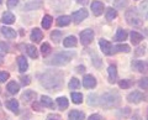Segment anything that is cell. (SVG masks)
I'll use <instances>...</instances> for the list:
<instances>
[{
	"label": "cell",
	"mask_w": 148,
	"mask_h": 120,
	"mask_svg": "<svg viewBox=\"0 0 148 120\" xmlns=\"http://www.w3.org/2000/svg\"><path fill=\"white\" fill-rule=\"evenodd\" d=\"M40 82L48 90H61L63 86V74L57 71H49L40 77Z\"/></svg>",
	"instance_id": "6da1fadb"
},
{
	"label": "cell",
	"mask_w": 148,
	"mask_h": 120,
	"mask_svg": "<svg viewBox=\"0 0 148 120\" xmlns=\"http://www.w3.org/2000/svg\"><path fill=\"white\" fill-rule=\"evenodd\" d=\"M74 54L75 53H74L73 51H63V52L54 54L51 59L46 61V63L49 64V66H64V64H67L72 61Z\"/></svg>",
	"instance_id": "7a4b0ae2"
},
{
	"label": "cell",
	"mask_w": 148,
	"mask_h": 120,
	"mask_svg": "<svg viewBox=\"0 0 148 120\" xmlns=\"http://www.w3.org/2000/svg\"><path fill=\"white\" fill-rule=\"evenodd\" d=\"M120 101H121V97H120L117 92H108L100 99V103L105 109H111V108L117 107Z\"/></svg>",
	"instance_id": "3957f363"
},
{
	"label": "cell",
	"mask_w": 148,
	"mask_h": 120,
	"mask_svg": "<svg viewBox=\"0 0 148 120\" xmlns=\"http://www.w3.org/2000/svg\"><path fill=\"white\" fill-rule=\"evenodd\" d=\"M125 17H126V21H127L128 25H131V26H142L141 16H140V14H138L136 8H132V9H130V10H127L126 14H125Z\"/></svg>",
	"instance_id": "277c9868"
},
{
	"label": "cell",
	"mask_w": 148,
	"mask_h": 120,
	"mask_svg": "<svg viewBox=\"0 0 148 120\" xmlns=\"http://www.w3.org/2000/svg\"><path fill=\"white\" fill-rule=\"evenodd\" d=\"M94 40V31L90 29H86L80 32V41L84 46H88L91 43V41Z\"/></svg>",
	"instance_id": "5b68a950"
},
{
	"label": "cell",
	"mask_w": 148,
	"mask_h": 120,
	"mask_svg": "<svg viewBox=\"0 0 148 120\" xmlns=\"http://www.w3.org/2000/svg\"><path fill=\"white\" fill-rule=\"evenodd\" d=\"M146 98L147 97L143 93H141V92H138V90L132 92V93H130L127 95V100L130 101V103H133V104H138V103H141L142 100H147Z\"/></svg>",
	"instance_id": "8992f818"
},
{
	"label": "cell",
	"mask_w": 148,
	"mask_h": 120,
	"mask_svg": "<svg viewBox=\"0 0 148 120\" xmlns=\"http://www.w3.org/2000/svg\"><path fill=\"white\" fill-rule=\"evenodd\" d=\"M131 66L133 70H136L137 72L143 73V74H148V62L145 61H132Z\"/></svg>",
	"instance_id": "52a82bcc"
},
{
	"label": "cell",
	"mask_w": 148,
	"mask_h": 120,
	"mask_svg": "<svg viewBox=\"0 0 148 120\" xmlns=\"http://www.w3.org/2000/svg\"><path fill=\"white\" fill-rule=\"evenodd\" d=\"M88 10L86 9H80V10H78V11H75V12H73V15H72V21H74V24H80V22L84 20V19H86L88 17Z\"/></svg>",
	"instance_id": "ba28073f"
},
{
	"label": "cell",
	"mask_w": 148,
	"mask_h": 120,
	"mask_svg": "<svg viewBox=\"0 0 148 120\" xmlns=\"http://www.w3.org/2000/svg\"><path fill=\"white\" fill-rule=\"evenodd\" d=\"M99 45H100L101 51H103V52L106 54V56H111V54L114 53V51H112V45H111L108 40H104V39L99 40Z\"/></svg>",
	"instance_id": "9c48e42d"
},
{
	"label": "cell",
	"mask_w": 148,
	"mask_h": 120,
	"mask_svg": "<svg viewBox=\"0 0 148 120\" xmlns=\"http://www.w3.org/2000/svg\"><path fill=\"white\" fill-rule=\"evenodd\" d=\"M91 10L95 16H100L101 14L104 12V4L99 1V0H94V1L91 3Z\"/></svg>",
	"instance_id": "30bf717a"
},
{
	"label": "cell",
	"mask_w": 148,
	"mask_h": 120,
	"mask_svg": "<svg viewBox=\"0 0 148 120\" xmlns=\"http://www.w3.org/2000/svg\"><path fill=\"white\" fill-rule=\"evenodd\" d=\"M83 86H84V88H86V89L95 88V87H96V79H95V77H92L90 74L84 76V79H83Z\"/></svg>",
	"instance_id": "8fae6325"
},
{
	"label": "cell",
	"mask_w": 148,
	"mask_h": 120,
	"mask_svg": "<svg viewBox=\"0 0 148 120\" xmlns=\"http://www.w3.org/2000/svg\"><path fill=\"white\" fill-rule=\"evenodd\" d=\"M108 73H109V82L111 84H114L117 79V68L115 64H110L108 68Z\"/></svg>",
	"instance_id": "7c38bea8"
},
{
	"label": "cell",
	"mask_w": 148,
	"mask_h": 120,
	"mask_svg": "<svg viewBox=\"0 0 148 120\" xmlns=\"http://www.w3.org/2000/svg\"><path fill=\"white\" fill-rule=\"evenodd\" d=\"M42 5V1L41 0H29L25 5H24V10H36Z\"/></svg>",
	"instance_id": "4fadbf2b"
},
{
	"label": "cell",
	"mask_w": 148,
	"mask_h": 120,
	"mask_svg": "<svg viewBox=\"0 0 148 120\" xmlns=\"http://www.w3.org/2000/svg\"><path fill=\"white\" fill-rule=\"evenodd\" d=\"M17 64H18V71L20 72H26L27 68H29V63H27L26 58L24 56H18L17 57Z\"/></svg>",
	"instance_id": "5bb4252c"
},
{
	"label": "cell",
	"mask_w": 148,
	"mask_h": 120,
	"mask_svg": "<svg viewBox=\"0 0 148 120\" xmlns=\"http://www.w3.org/2000/svg\"><path fill=\"white\" fill-rule=\"evenodd\" d=\"M84 113L79 112V110H72L68 115V120H84Z\"/></svg>",
	"instance_id": "9a60e30c"
},
{
	"label": "cell",
	"mask_w": 148,
	"mask_h": 120,
	"mask_svg": "<svg viewBox=\"0 0 148 120\" xmlns=\"http://www.w3.org/2000/svg\"><path fill=\"white\" fill-rule=\"evenodd\" d=\"M42 37H43L42 31H41L40 29H37V27H35L31 32V40L34 41V42H40V41L42 40Z\"/></svg>",
	"instance_id": "2e32d148"
},
{
	"label": "cell",
	"mask_w": 148,
	"mask_h": 120,
	"mask_svg": "<svg viewBox=\"0 0 148 120\" xmlns=\"http://www.w3.org/2000/svg\"><path fill=\"white\" fill-rule=\"evenodd\" d=\"M1 34L5 36L6 39H9V40L16 37V32H15V30H12L11 27H5V26H4L1 29Z\"/></svg>",
	"instance_id": "e0dca14e"
},
{
	"label": "cell",
	"mask_w": 148,
	"mask_h": 120,
	"mask_svg": "<svg viewBox=\"0 0 148 120\" xmlns=\"http://www.w3.org/2000/svg\"><path fill=\"white\" fill-rule=\"evenodd\" d=\"M77 43H78V41L75 39V36H68V37H66V39H64V41H63L64 47H67V48H69V47H75Z\"/></svg>",
	"instance_id": "ac0fdd59"
},
{
	"label": "cell",
	"mask_w": 148,
	"mask_h": 120,
	"mask_svg": "<svg viewBox=\"0 0 148 120\" xmlns=\"http://www.w3.org/2000/svg\"><path fill=\"white\" fill-rule=\"evenodd\" d=\"M6 107L8 109H10L11 112H14L15 114L18 113V101L16 99H10L6 101Z\"/></svg>",
	"instance_id": "d6986e66"
},
{
	"label": "cell",
	"mask_w": 148,
	"mask_h": 120,
	"mask_svg": "<svg viewBox=\"0 0 148 120\" xmlns=\"http://www.w3.org/2000/svg\"><path fill=\"white\" fill-rule=\"evenodd\" d=\"M36 98V93L35 92H32V90H26L24 94L21 95V99L24 103H29V101L31 100H34Z\"/></svg>",
	"instance_id": "ffe728a7"
},
{
	"label": "cell",
	"mask_w": 148,
	"mask_h": 120,
	"mask_svg": "<svg viewBox=\"0 0 148 120\" xmlns=\"http://www.w3.org/2000/svg\"><path fill=\"white\" fill-rule=\"evenodd\" d=\"M1 21L4 22V24H6V25H11L15 22V16L12 15L11 12H5V14H3V17H1Z\"/></svg>",
	"instance_id": "44dd1931"
},
{
	"label": "cell",
	"mask_w": 148,
	"mask_h": 120,
	"mask_svg": "<svg viewBox=\"0 0 148 120\" xmlns=\"http://www.w3.org/2000/svg\"><path fill=\"white\" fill-rule=\"evenodd\" d=\"M71 22H72V17L71 16H67V15L59 16L58 19H57V25L58 26H68Z\"/></svg>",
	"instance_id": "7402d4cb"
},
{
	"label": "cell",
	"mask_w": 148,
	"mask_h": 120,
	"mask_svg": "<svg viewBox=\"0 0 148 120\" xmlns=\"http://www.w3.org/2000/svg\"><path fill=\"white\" fill-rule=\"evenodd\" d=\"M6 89H8L9 93L16 94L17 92H18V89H20V86H18L15 81H12V82H9V84H8V87H6Z\"/></svg>",
	"instance_id": "603a6c76"
},
{
	"label": "cell",
	"mask_w": 148,
	"mask_h": 120,
	"mask_svg": "<svg viewBox=\"0 0 148 120\" xmlns=\"http://www.w3.org/2000/svg\"><path fill=\"white\" fill-rule=\"evenodd\" d=\"M114 52H125V53H128L131 51V47L128 45H116L112 47Z\"/></svg>",
	"instance_id": "cb8c5ba5"
},
{
	"label": "cell",
	"mask_w": 148,
	"mask_h": 120,
	"mask_svg": "<svg viewBox=\"0 0 148 120\" xmlns=\"http://www.w3.org/2000/svg\"><path fill=\"white\" fill-rule=\"evenodd\" d=\"M26 51H27V53H29V56L31 57V58H34V59H36V58H38V52H37V48L35 47V46H32V45H27L26 46Z\"/></svg>",
	"instance_id": "d4e9b609"
},
{
	"label": "cell",
	"mask_w": 148,
	"mask_h": 120,
	"mask_svg": "<svg viewBox=\"0 0 148 120\" xmlns=\"http://www.w3.org/2000/svg\"><path fill=\"white\" fill-rule=\"evenodd\" d=\"M126 39H127V32L125 31L123 29H117L116 36H115V41H119V42H121V41H125Z\"/></svg>",
	"instance_id": "484cf974"
},
{
	"label": "cell",
	"mask_w": 148,
	"mask_h": 120,
	"mask_svg": "<svg viewBox=\"0 0 148 120\" xmlns=\"http://www.w3.org/2000/svg\"><path fill=\"white\" fill-rule=\"evenodd\" d=\"M57 104H58L59 109H61V110H64V109H67V108H68L69 101H68V99L66 98V97H59V98H57Z\"/></svg>",
	"instance_id": "4316f807"
},
{
	"label": "cell",
	"mask_w": 148,
	"mask_h": 120,
	"mask_svg": "<svg viewBox=\"0 0 148 120\" xmlns=\"http://www.w3.org/2000/svg\"><path fill=\"white\" fill-rule=\"evenodd\" d=\"M143 40V36L141 34H138L137 31H132L131 32V42L133 45H138Z\"/></svg>",
	"instance_id": "83f0119b"
},
{
	"label": "cell",
	"mask_w": 148,
	"mask_h": 120,
	"mask_svg": "<svg viewBox=\"0 0 148 120\" xmlns=\"http://www.w3.org/2000/svg\"><path fill=\"white\" fill-rule=\"evenodd\" d=\"M52 22H53V19H52V16H49V15H45L43 16V19H42V27L45 30H48L51 25H52Z\"/></svg>",
	"instance_id": "f1b7e54d"
},
{
	"label": "cell",
	"mask_w": 148,
	"mask_h": 120,
	"mask_svg": "<svg viewBox=\"0 0 148 120\" xmlns=\"http://www.w3.org/2000/svg\"><path fill=\"white\" fill-rule=\"evenodd\" d=\"M117 17V11L115 10V9L112 8H110L106 10V20H109V21H112L114 19H116Z\"/></svg>",
	"instance_id": "f546056e"
},
{
	"label": "cell",
	"mask_w": 148,
	"mask_h": 120,
	"mask_svg": "<svg viewBox=\"0 0 148 120\" xmlns=\"http://www.w3.org/2000/svg\"><path fill=\"white\" fill-rule=\"evenodd\" d=\"M41 103H42V105H45V107H47V108H53V100L47 95H43L42 98H41Z\"/></svg>",
	"instance_id": "4dcf8cb0"
},
{
	"label": "cell",
	"mask_w": 148,
	"mask_h": 120,
	"mask_svg": "<svg viewBox=\"0 0 148 120\" xmlns=\"http://www.w3.org/2000/svg\"><path fill=\"white\" fill-rule=\"evenodd\" d=\"M72 100H73L74 104H80V103H83V94L73 92V93H72Z\"/></svg>",
	"instance_id": "1f68e13d"
},
{
	"label": "cell",
	"mask_w": 148,
	"mask_h": 120,
	"mask_svg": "<svg viewBox=\"0 0 148 120\" xmlns=\"http://www.w3.org/2000/svg\"><path fill=\"white\" fill-rule=\"evenodd\" d=\"M51 39H52V41H53L54 43H58V42H59V40L62 39V32H61V31L54 30L52 34H51Z\"/></svg>",
	"instance_id": "d6a6232c"
},
{
	"label": "cell",
	"mask_w": 148,
	"mask_h": 120,
	"mask_svg": "<svg viewBox=\"0 0 148 120\" xmlns=\"http://www.w3.org/2000/svg\"><path fill=\"white\" fill-rule=\"evenodd\" d=\"M128 5V0H115L114 6L116 9H123Z\"/></svg>",
	"instance_id": "836d02e7"
},
{
	"label": "cell",
	"mask_w": 148,
	"mask_h": 120,
	"mask_svg": "<svg viewBox=\"0 0 148 120\" xmlns=\"http://www.w3.org/2000/svg\"><path fill=\"white\" fill-rule=\"evenodd\" d=\"M69 89H78L80 87V83H79V79L78 78H72L71 82H69Z\"/></svg>",
	"instance_id": "e575fe53"
},
{
	"label": "cell",
	"mask_w": 148,
	"mask_h": 120,
	"mask_svg": "<svg viewBox=\"0 0 148 120\" xmlns=\"http://www.w3.org/2000/svg\"><path fill=\"white\" fill-rule=\"evenodd\" d=\"M119 86H120V88H122V89H128L130 87L132 86V82L130 79H122L119 82Z\"/></svg>",
	"instance_id": "d590c367"
},
{
	"label": "cell",
	"mask_w": 148,
	"mask_h": 120,
	"mask_svg": "<svg viewBox=\"0 0 148 120\" xmlns=\"http://www.w3.org/2000/svg\"><path fill=\"white\" fill-rule=\"evenodd\" d=\"M41 52H42L43 56H48L49 52H51V46H49V43H46L45 42L42 46H41Z\"/></svg>",
	"instance_id": "8d00e7d4"
},
{
	"label": "cell",
	"mask_w": 148,
	"mask_h": 120,
	"mask_svg": "<svg viewBox=\"0 0 148 120\" xmlns=\"http://www.w3.org/2000/svg\"><path fill=\"white\" fill-rule=\"evenodd\" d=\"M141 9H142V15L146 20H148V1L142 3L141 4Z\"/></svg>",
	"instance_id": "74e56055"
},
{
	"label": "cell",
	"mask_w": 148,
	"mask_h": 120,
	"mask_svg": "<svg viewBox=\"0 0 148 120\" xmlns=\"http://www.w3.org/2000/svg\"><path fill=\"white\" fill-rule=\"evenodd\" d=\"M138 86H140L142 89L148 90V77H143L142 79H140V82H138Z\"/></svg>",
	"instance_id": "f35d334b"
},
{
	"label": "cell",
	"mask_w": 148,
	"mask_h": 120,
	"mask_svg": "<svg viewBox=\"0 0 148 120\" xmlns=\"http://www.w3.org/2000/svg\"><path fill=\"white\" fill-rule=\"evenodd\" d=\"M9 52V46L5 42H0V53H8Z\"/></svg>",
	"instance_id": "ab89813d"
},
{
	"label": "cell",
	"mask_w": 148,
	"mask_h": 120,
	"mask_svg": "<svg viewBox=\"0 0 148 120\" xmlns=\"http://www.w3.org/2000/svg\"><path fill=\"white\" fill-rule=\"evenodd\" d=\"M9 79V73L8 72H0V83L5 82Z\"/></svg>",
	"instance_id": "60d3db41"
},
{
	"label": "cell",
	"mask_w": 148,
	"mask_h": 120,
	"mask_svg": "<svg viewBox=\"0 0 148 120\" xmlns=\"http://www.w3.org/2000/svg\"><path fill=\"white\" fill-rule=\"evenodd\" d=\"M17 4H18V0H8V8L9 9L17 6Z\"/></svg>",
	"instance_id": "b9f144b4"
},
{
	"label": "cell",
	"mask_w": 148,
	"mask_h": 120,
	"mask_svg": "<svg viewBox=\"0 0 148 120\" xmlns=\"http://www.w3.org/2000/svg\"><path fill=\"white\" fill-rule=\"evenodd\" d=\"M20 79H21V83H22V84H24V86H29L30 83H31V81H30V77H29V76L21 77Z\"/></svg>",
	"instance_id": "7bdbcfd3"
},
{
	"label": "cell",
	"mask_w": 148,
	"mask_h": 120,
	"mask_svg": "<svg viewBox=\"0 0 148 120\" xmlns=\"http://www.w3.org/2000/svg\"><path fill=\"white\" fill-rule=\"evenodd\" d=\"M88 120H100V115L99 114H92V115H90Z\"/></svg>",
	"instance_id": "ee69618b"
},
{
	"label": "cell",
	"mask_w": 148,
	"mask_h": 120,
	"mask_svg": "<svg viewBox=\"0 0 148 120\" xmlns=\"http://www.w3.org/2000/svg\"><path fill=\"white\" fill-rule=\"evenodd\" d=\"M145 46H143V47H140V48H138V51H136V54H137V56H141V54H143V53H145Z\"/></svg>",
	"instance_id": "f6af8a7d"
},
{
	"label": "cell",
	"mask_w": 148,
	"mask_h": 120,
	"mask_svg": "<svg viewBox=\"0 0 148 120\" xmlns=\"http://www.w3.org/2000/svg\"><path fill=\"white\" fill-rule=\"evenodd\" d=\"M48 120H61V117H58V115H49L48 117Z\"/></svg>",
	"instance_id": "bcb514c9"
},
{
	"label": "cell",
	"mask_w": 148,
	"mask_h": 120,
	"mask_svg": "<svg viewBox=\"0 0 148 120\" xmlns=\"http://www.w3.org/2000/svg\"><path fill=\"white\" fill-rule=\"evenodd\" d=\"M77 71L79 72V73H84L85 67H84V66H78V67H77Z\"/></svg>",
	"instance_id": "7dc6e473"
},
{
	"label": "cell",
	"mask_w": 148,
	"mask_h": 120,
	"mask_svg": "<svg viewBox=\"0 0 148 120\" xmlns=\"http://www.w3.org/2000/svg\"><path fill=\"white\" fill-rule=\"evenodd\" d=\"M88 1H89V0H77V3L78 4H82V5H86Z\"/></svg>",
	"instance_id": "c3c4849f"
},
{
	"label": "cell",
	"mask_w": 148,
	"mask_h": 120,
	"mask_svg": "<svg viewBox=\"0 0 148 120\" xmlns=\"http://www.w3.org/2000/svg\"><path fill=\"white\" fill-rule=\"evenodd\" d=\"M35 108H36V110H37V112H41V110H42V109L40 108V105L37 104V103H34V109H35Z\"/></svg>",
	"instance_id": "681fc988"
},
{
	"label": "cell",
	"mask_w": 148,
	"mask_h": 120,
	"mask_svg": "<svg viewBox=\"0 0 148 120\" xmlns=\"http://www.w3.org/2000/svg\"><path fill=\"white\" fill-rule=\"evenodd\" d=\"M131 120H142V119L140 118V115H133V118Z\"/></svg>",
	"instance_id": "f907efd6"
},
{
	"label": "cell",
	"mask_w": 148,
	"mask_h": 120,
	"mask_svg": "<svg viewBox=\"0 0 148 120\" xmlns=\"http://www.w3.org/2000/svg\"><path fill=\"white\" fill-rule=\"evenodd\" d=\"M0 64H3V58L0 57Z\"/></svg>",
	"instance_id": "816d5d0a"
},
{
	"label": "cell",
	"mask_w": 148,
	"mask_h": 120,
	"mask_svg": "<svg viewBox=\"0 0 148 120\" xmlns=\"http://www.w3.org/2000/svg\"><path fill=\"white\" fill-rule=\"evenodd\" d=\"M1 4H3V0H0V5H1Z\"/></svg>",
	"instance_id": "f5cc1de1"
}]
</instances>
